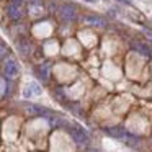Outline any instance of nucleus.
I'll return each instance as SVG.
<instances>
[{"mask_svg": "<svg viewBox=\"0 0 152 152\" xmlns=\"http://www.w3.org/2000/svg\"><path fill=\"white\" fill-rule=\"evenodd\" d=\"M105 132L108 136H111V137L115 139H119V141L126 142L128 145H137L139 142H141V139L137 137V136L131 134L129 131H126L124 128H119V126H113V128H106Z\"/></svg>", "mask_w": 152, "mask_h": 152, "instance_id": "nucleus-1", "label": "nucleus"}, {"mask_svg": "<svg viewBox=\"0 0 152 152\" xmlns=\"http://www.w3.org/2000/svg\"><path fill=\"white\" fill-rule=\"evenodd\" d=\"M67 129H69V134L74 139V142H77V144H87L88 142V134H87V131L83 128L75 126V124L74 126L67 124Z\"/></svg>", "mask_w": 152, "mask_h": 152, "instance_id": "nucleus-2", "label": "nucleus"}, {"mask_svg": "<svg viewBox=\"0 0 152 152\" xmlns=\"http://www.w3.org/2000/svg\"><path fill=\"white\" fill-rule=\"evenodd\" d=\"M23 5H25V0H12L8 8H7L8 18H12V20H20L23 17Z\"/></svg>", "mask_w": 152, "mask_h": 152, "instance_id": "nucleus-3", "label": "nucleus"}, {"mask_svg": "<svg viewBox=\"0 0 152 152\" xmlns=\"http://www.w3.org/2000/svg\"><path fill=\"white\" fill-rule=\"evenodd\" d=\"M26 113L31 116H39V118H48V116H54V111L46 106L41 105H28L26 106Z\"/></svg>", "mask_w": 152, "mask_h": 152, "instance_id": "nucleus-4", "label": "nucleus"}, {"mask_svg": "<svg viewBox=\"0 0 152 152\" xmlns=\"http://www.w3.org/2000/svg\"><path fill=\"white\" fill-rule=\"evenodd\" d=\"M59 15L66 21H74L77 18V7L72 4H62L59 8Z\"/></svg>", "mask_w": 152, "mask_h": 152, "instance_id": "nucleus-5", "label": "nucleus"}, {"mask_svg": "<svg viewBox=\"0 0 152 152\" xmlns=\"http://www.w3.org/2000/svg\"><path fill=\"white\" fill-rule=\"evenodd\" d=\"M4 74H5V77H8V79L17 77V74H18V64H17V61L12 59V57L5 61V64H4Z\"/></svg>", "mask_w": 152, "mask_h": 152, "instance_id": "nucleus-6", "label": "nucleus"}, {"mask_svg": "<svg viewBox=\"0 0 152 152\" xmlns=\"http://www.w3.org/2000/svg\"><path fill=\"white\" fill-rule=\"evenodd\" d=\"M41 92H43V88H41V85H38V82H30L23 88V96L25 98H33V96L41 95Z\"/></svg>", "mask_w": 152, "mask_h": 152, "instance_id": "nucleus-7", "label": "nucleus"}, {"mask_svg": "<svg viewBox=\"0 0 152 152\" xmlns=\"http://www.w3.org/2000/svg\"><path fill=\"white\" fill-rule=\"evenodd\" d=\"M131 48L144 57H151L152 56V49L145 43H141V41H131Z\"/></svg>", "mask_w": 152, "mask_h": 152, "instance_id": "nucleus-8", "label": "nucleus"}, {"mask_svg": "<svg viewBox=\"0 0 152 152\" xmlns=\"http://www.w3.org/2000/svg\"><path fill=\"white\" fill-rule=\"evenodd\" d=\"M28 8L31 15H41L43 13V0H28Z\"/></svg>", "mask_w": 152, "mask_h": 152, "instance_id": "nucleus-9", "label": "nucleus"}, {"mask_svg": "<svg viewBox=\"0 0 152 152\" xmlns=\"http://www.w3.org/2000/svg\"><path fill=\"white\" fill-rule=\"evenodd\" d=\"M83 21H85L87 25H92V26H105L106 25V21L100 17H85Z\"/></svg>", "mask_w": 152, "mask_h": 152, "instance_id": "nucleus-10", "label": "nucleus"}, {"mask_svg": "<svg viewBox=\"0 0 152 152\" xmlns=\"http://www.w3.org/2000/svg\"><path fill=\"white\" fill-rule=\"evenodd\" d=\"M49 69H51L49 64H43V66L38 67V75H39L41 80H48V77H49Z\"/></svg>", "mask_w": 152, "mask_h": 152, "instance_id": "nucleus-11", "label": "nucleus"}, {"mask_svg": "<svg viewBox=\"0 0 152 152\" xmlns=\"http://www.w3.org/2000/svg\"><path fill=\"white\" fill-rule=\"evenodd\" d=\"M5 54H7V49H5V46L2 43H0V57H4Z\"/></svg>", "mask_w": 152, "mask_h": 152, "instance_id": "nucleus-12", "label": "nucleus"}, {"mask_svg": "<svg viewBox=\"0 0 152 152\" xmlns=\"http://www.w3.org/2000/svg\"><path fill=\"white\" fill-rule=\"evenodd\" d=\"M118 2H121V4H124V5H132L131 0H118Z\"/></svg>", "mask_w": 152, "mask_h": 152, "instance_id": "nucleus-13", "label": "nucleus"}, {"mask_svg": "<svg viewBox=\"0 0 152 152\" xmlns=\"http://www.w3.org/2000/svg\"><path fill=\"white\" fill-rule=\"evenodd\" d=\"M85 2H96V0H85Z\"/></svg>", "mask_w": 152, "mask_h": 152, "instance_id": "nucleus-14", "label": "nucleus"}]
</instances>
